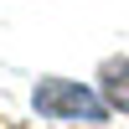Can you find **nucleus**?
<instances>
[{"label":"nucleus","instance_id":"nucleus-2","mask_svg":"<svg viewBox=\"0 0 129 129\" xmlns=\"http://www.w3.org/2000/svg\"><path fill=\"white\" fill-rule=\"evenodd\" d=\"M98 93H103V103L114 114L129 119V57H109L98 67Z\"/></svg>","mask_w":129,"mask_h":129},{"label":"nucleus","instance_id":"nucleus-1","mask_svg":"<svg viewBox=\"0 0 129 129\" xmlns=\"http://www.w3.org/2000/svg\"><path fill=\"white\" fill-rule=\"evenodd\" d=\"M31 114L47 124H109V103H103L98 88L78 78H36L31 88Z\"/></svg>","mask_w":129,"mask_h":129},{"label":"nucleus","instance_id":"nucleus-3","mask_svg":"<svg viewBox=\"0 0 129 129\" xmlns=\"http://www.w3.org/2000/svg\"><path fill=\"white\" fill-rule=\"evenodd\" d=\"M78 129H109V124H78Z\"/></svg>","mask_w":129,"mask_h":129}]
</instances>
